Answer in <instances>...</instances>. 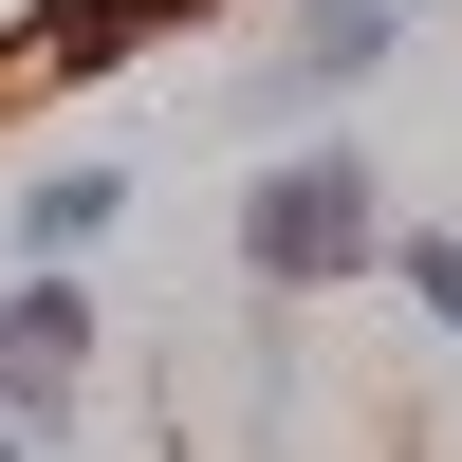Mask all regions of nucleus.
<instances>
[{
    "label": "nucleus",
    "mask_w": 462,
    "mask_h": 462,
    "mask_svg": "<svg viewBox=\"0 0 462 462\" xmlns=\"http://www.w3.org/2000/svg\"><path fill=\"white\" fill-rule=\"evenodd\" d=\"M389 37H407V0H315V37H296V56L259 74V111H296V93H352V74L389 56Z\"/></svg>",
    "instance_id": "nucleus-3"
},
{
    "label": "nucleus",
    "mask_w": 462,
    "mask_h": 462,
    "mask_svg": "<svg viewBox=\"0 0 462 462\" xmlns=\"http://www.w3.org/2000/svg\"><path fill=\"white\" fill-rule=\"evenodd\" d=\"M74 352H93V296H74V278H19V296H0V407L56 426V407H74Z\"/></svg>",
    "instance_id": "nucleus-2"
},
{
    "label": "nucleus",
    "mask_w": 462,
    "mask_h": 462,
    "mask_svg": "<svg viewBox=\"0 0 462 462\" xmlns=\"http://www.w3.org/2000/svg\"><path fill=\"white\" fill-rule=\"evenodd\" d=\"M407 296H426V315L462 333V241H444V222H407Z\"/></svg>",
    "instance_id": "nucleus-6"
},
{
    "label": "nucleus",
    "mask_w": 462,
    "mask_h": 462,
    "mask_svg": "<svg viewBox=\"0 0 462 462\" xmlns=\"http://www.w3.org/2000/svg\"><path fill=\"white\" fill-rule=\"evenodd\" d=\"M370 204H389V185H370L352 148H296V167H259V204H241V278H259V296L352 278V259H370Z\"/></svg>",
    "instance_id": "nucleus-1"
},
{
    "label": "nucleus",
    "mask_w": 462,
    "mask_h": 462,
    "mask_svg": "<svg viewBox=\"0 0 462 462\" xmlns=\"http://www.w3.org/2000/svg\"><path fill=\"white\" fill-rule=\"evenodd\" d=\"M0 462H19V426H0Z\"/></svg>",
    "instance_id": "nucleus-7"
},
{
    "label": "nucleus",
    "mask_w": 462,
    "mask_h": 462,
    "mask_svg": "<svg viewBox=\"0 0 462 462\" xmlns=\"http://www.w3.org/2000/svg\"><path fill=\"white\" fill-rule=\"evenodd\" d=\"M148 19H167V0H37V74H111Z\"/></svg>",
    "instance_id": "nucleus-5"
},
{
    "label": "nucleus",
    "mask_w": 462,
    "mask_h": 462,
    "mask_svg": "<svg viewBox=\"0 0 462 462\" xmlns=\"http://www.w3.org/2000/svg\"><path fill=\"white\" fill-rule=\"evenodd\" d=\"M111 204H130V185H111V167H56V185H37V204H19V278H74V259L111 241Z\"/></svg>",
    "instance_id": "nucleus-4"
}]
</instances>
